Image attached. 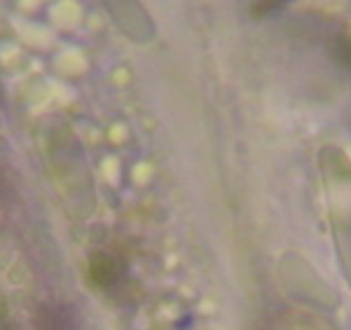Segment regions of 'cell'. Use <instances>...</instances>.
Here are the masks:
<instances>
[{
	"instance_id": "cell-1",
	"label": "cell",
	"mask_w": 351,
	"mask_h": 330,
	"mask_svg": "<svg viewBox=\"0 0 351 330\" xmlns=\"http://www.w3.org/2000/svg\"><path fill=\"white\" fill-rule=\"evenodd\" d=\"M38 330H77L75 318L61 307H47L38 318Z\"/></svg>"
},
{
	"instance_id": "cell-2",
	"label": "cell",
	"mask_w": 351,
	"mask_h": 330,
	"mask_svg": "<svg viewBox=\"0 0 351 330\" xmlns=\"http://www.w3.org/2000/svg\"><path fill=\"white\" fill-rule=\"evenodd\" d=\"M0 330H12V326H10V321L3 316V311H0Z\"/></svg>"
}]
</instances>
